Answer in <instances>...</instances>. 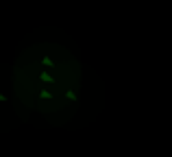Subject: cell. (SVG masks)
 Listing matches in <instances>:
<instances>
[{
	"mask_svg": "<svg viewBox=\"0 0 172 157\" xmlns=\"http://www.w3.org/2000/svg\"><path fill=\"white\" fill-rule=\"evenodd\" d=\"M39 96H42V98H50L52 94H50V92H46V90H42V92H39Z\"/></svg>",
	"mask_w": 172,
	"mask_h": 157,
	"instance_id": "cell-3",
	"label": "cell"
},
{
	"mask_svg": "<svg viewBox=\"0 0 172 157\" xmlns=\"http://www.w3.org/2000/svg\"><path fill=\"white\" fill-rule=\"evenodd\" d=\"M39 79H42V81H46V83H52V81H55L48 72H42V74H39Z\"/></svg>",
	"mask_w": 172,
	"mask_h": 157,
	"instance_id": "cell-1",
	"label": "cell"
},
{
	"mask_svg": "<svg viewBox=\"0 0 172 157\" xmlns=\"http://www.w3.org/2000/svg\"><path fill=\"white\" fill-rule=\"evenodd\" d=\"M65 96H68V98H70V101H76V94H74V92H72V90H70V92H65Z\"/></svg>",
	"mask_w": 172,
	"mask_h": 157,
	"instance_id": "cell-2",
	"label": "cell"
}]
</instances>
